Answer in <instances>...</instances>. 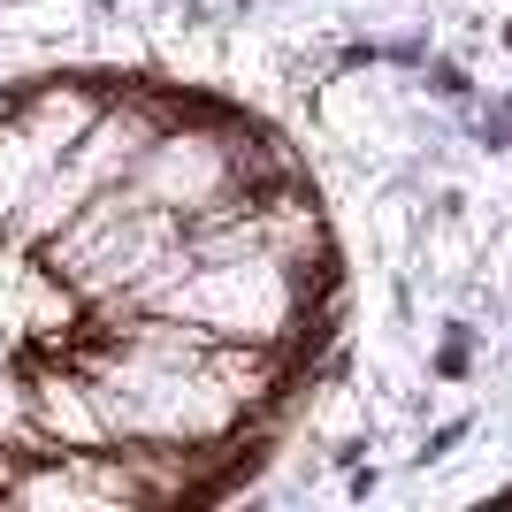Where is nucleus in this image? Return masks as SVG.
<instances>
[{"mask_svg":"<svg viewBox=\"0 0 512 512\" xmlns=\"http://www.w3.org/2000/svg\"><path fill=\"white\" fill-rule=\"evenodd\" d=\"M199 367H207L253 421H268L276 398H283V383H291V367H299V352H291V344H260V337H207Z\"/></svg>","mask_w":512,"mask_h":512,"instance_id":"f257e3e1","label":"nucleus"},{"mask_svg":"<svg viewBox=\"0 0 512 512\" xmlns=\"http://www.w3.org/2000/svg\"><path fill=\"white\" fill-rule=\"evenodd\" d=\"M100 107H107V92H92V85H62V77H54V85L16 92V100H8V123H16L23 138L46 153V161H62V153L92 130V115H100Z\"/></svg>","mask_w":512,"mask_h":512,"instance_id":"f03ea898","label":"nucleus"},{"mask_svg":"<svg viewBox=\"0 0 512 512\" xmlns=\"http://www.w3.org/2000/svg\"><path fill=\"white\" fill-rule=\"evenodd\" d=\"M16 467H23V451L8 444V436H0V490H8V474H16Z\"/></svg>","mask_w":512,"mask_h":512,"instance_id":"7ed1b4c3","label":"nucleus"}]
</instances>
